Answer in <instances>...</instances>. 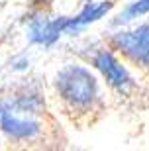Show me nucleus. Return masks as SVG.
Listing matches in <instances>:
<instances>
[{
	"mask_svg": "<svg viewBox=\"0 0 149 151\" xmlns=\"http://www.w3.org/2000/svg\"><path fill=\"white\" fill-rule=\"evenodd\" d=\"M49 88L59 108L73 120H90L106 108L108 90L96 71L81 57L61 63Z\"/></svg>",
	"mask_w": 149,
	"mask_h": 151,
	"instance_id": "1",
	"label": "nucleus"
},
{
	"mask_svg": "<svg viewBox=\"0 0 149 151\" xmlns=\"http://www.w3.org/2000/svg\"><path fill=\"white\" fill-rule=\"evenodd\" d=\"M77 57L84 59L90 67L96 71L106 90L116 98H135L141 88V77L133 71L127 61L112 49L108 41L102 43H90L89 51L78 53Z\"/></svg>",
	"mask_w": 149,
	"mask_h": 151,
	"instance_id": "2",
	"label": "nucleus"
},
{
	"mask_svg": "<svg viewBox=\"0 0 149 151\" xmlns=\"http://www.w3.org/2000/svg\"><path fill=\"white\" fill-rule=\"evenodd\" d=\"M106 41L141 78H149V20L141 18L124 26H110Z\"/></svg>",
	"mask_w": 149,
	"mask_h": 151,
	"instance_id": "3",
	"label": "nucleus"
},
{
	"mask_svg": "<svg viewBox=\"0 0 149 151\" xmlns=\"http://www.w3.org/2000/svg\"><path fill=\"white\" fill-rule=\"evenodd\" d=\"M0 132L2 139L14 147H32L47 139L49 126L41 114L16 110L0 102Z\"/></svg>",
	"mask_w": 149,
	"mask_h": 151,
	"instance_id": "4",
	"label": "nucleus"
},
{
	"mask_svg": "<svg viewBox=\"0 0 149 151\" xmlns=\"http://www.w3.org/2000/svg\"><path fill=\"white\" fill-rule=\"evenodd\" d=\"M22 32L32 47L51 51L65 39L63 16L51 12L49 2L45 4L33 2L22 18Z\"/></svg>",
	"mask_w": 149,
	"mask_h": 151,
	"instance_id": "5",
	"label": "nucleus"
},
{
	"mask_svg": "<svg viewBox=\"0 0 149 151\" xmlns=\"http://www.w3.org/2000/svg\"><path fill=\"white\" fill-rule=\"evenodd\" d=\"M0 102L16 110L47 116V90L39 78L32 75H22L0 92Z\"/></svg>",
	"mask_w": 149,
	"mask_h": 151,
	"instance_id": "6",
	"label": "nucleus"
},
{
	"mask_svg": "<svg viewBox=\"0 0 149 151\" xmlns=\"http://www.w3.org/2000/svg\"><path fill=\"white\" fill-rule=\"evenodd\" d=\"M116 10L114 0H84L75 12L63 14V26H65L67 37H77L84 34L89 28L100 24L106 18H112Z\"/></svg>",
	"mask_w": 149,
	"mask_h": 151,
	"instance_id": "7",
	"label": "nucleus"
},
{
	"mask_svg": "<svg viewBox=\"0 0 149 151\" xmlns=\"http://www.w3.org/2000/svg\"><path fill=\"white\" fill-rule=\"evenodd\" d=\"M149 16V0H130L118 12L112 14L110 26H124Z\"/></svg>",
	"mask_w": 149,
	"mask_h": 151,
	"instance_id": "8",
	"label": "nucleus"
},
{
	"mask_svg": "<svg viewBox=\"0 0 149 151\" xmlns=\"http://www.w3.org/2000/svg\"><path fill=\"white\" fill-rule=\"evenodd\" d=\"M6 69H8V73L14 75V77L28 75L30 69H32V57H30L28 53H14V55L6 61Z\"/></svg>",
	"mask_w": 149,
	"mask_h": 151,
	"instance_id": "9",
	"label": "nucleus"
},
{
	"mask_svg": "<svg viewBox=\"0 0 149 151\" xmlns=\"http://www.w3.org/2000/svg\"><path fill=\"white\" fill-rule=\"evenodd\" d=\"M2 143H4V139H2V132H0V147H2Z\"/></svg>",
	"mask_w": 149,
	"mask_h": 151,
	"instance_id": "10",
	"label": "nucleus"
}]
</instances>
